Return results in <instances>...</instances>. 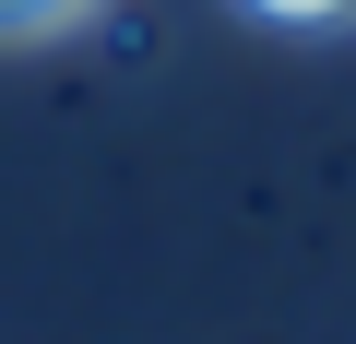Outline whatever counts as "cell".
Returning <instances> with one entry per match:
<instances>
[{
  "mask_svg": "<svg viewBox=\"0 0 356 344\" xmlns=\"http://www.w3.org/2000/svg\"><path fill=\"white\" fill-rule=\"evenodd\" d=\"M250 13H273V24H332V13H356V0H250Z\"/></svg>",
  "mask_w": 356,
  "mask_h": 344,
  "instance_id": "cell-2",
  "label": "cell"
},
{
  "mask_svg": "<svg viewBox=\"0 0 356 344\" xmlns=\"http://www.w3.org/2000/svg\"><path fill=\"white\" fill-rule=\"evenodd\" d=\"M95 13V0H0V48H24V36H72Z\"/></svg>",
  "mask_w": 356,
  "mask_h": 344,
  "instance_id": "cell-1",
  "label": "cell"
}]
</instances>
